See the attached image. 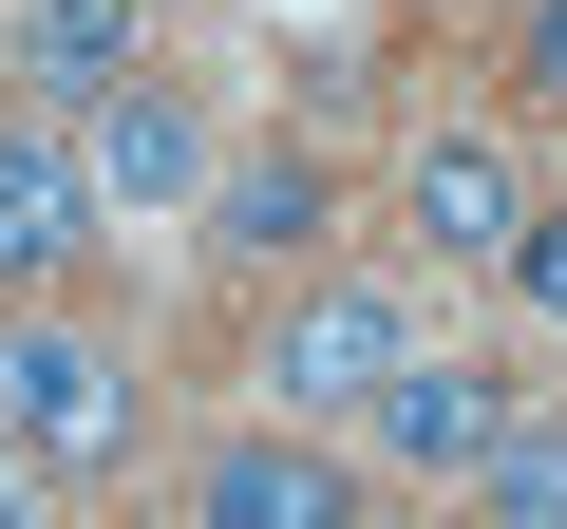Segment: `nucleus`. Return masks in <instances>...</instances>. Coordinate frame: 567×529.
Here are the masks:
<instances>
[{
  "label": "nucleus",
  "mask_w": 567,
  "mask_h": 529,
  "mask_svg": "<svg viewBox=\"0 0 567 529\" xmlns=\"http://www.w3.org/2000/svg\"><path fill=\"white\" fill-rule=\"evenodd\" d=\"M39 491H58V473H39V454H20V435H0V529H20V510H39Z\"/></svg>",
  "instance_id": "nucleus-13"
},
{
  "label": "nucleus",
  "mask_w": 567,
  "mask_h": 529,
  "mask_svg": "<svg viewBox=\"0 0 567 529\" xmlns=\"http://www.w3.org/2000/svg\"><path fill=\"white\" fill-rule=\"evenodd\" d=\"M189 246L227 264V284H303V264L341 246V170H322L303 133H246V152H208V189H189Z\"/></svg>",
  "instance_id": "nucleus-5"
},
{
  "label": "nucleus",
  "mask_w": 567,
  "mask_h": 529,
  "mask_svg": "<svg viewBox=\"0 0 567 529\" xmlns=\"http://www.w3.org/2000/svg\"><path fill=\"white\" fill-rule=\"evenodd\" d=\"M360 491H379V473H360V435L265 416V397H246V416H208V435L171 454V510H189V529H360Z\"/></svg>",
  "instance_id": "nucleus-3"
},
{
  "label": "nucleus",
  "mask_w": 567,
  "mask_h": 529,
  "mask_svg": "<svg viewBox=\"0 0 567 529\" xmlns=\"http://www.w3.org/2000/svg\"><path fill=\"white\" fill-rule=\"evenodd\" d=\"M398 360H416V284H398V264H341V246L246 322V397H265V416H322V435H341Z\"/></svg>",
  "instance_id": "nucleus-2"
},
{
  "label": "nucleus",
  "mask_w": 567,
  "mask_h": 529,
  "mask_svg": "<svg viewBox=\"0 0 567 529\" xmlns=\"http://www.w3.org/2000/svg\"><path fill=\"white\" fill-rule=\"evenodd\" d=\"M492 95L529 133H567V0H511V20H492Z\"/></svg>",
  "instance_id": "nucleus-12"
},
{
  "label": "nucleus",
  "mask_w": 567,
  "mask_h": 529,
  "mask_svg": "<svg viewBox=\"0 0 567 529\" xmlns=\"http://www.w3.org/2000/svg\"><path fill=\"white\" fill-rule=\"evenodd\" d=\"M95 170H76V114H20L0 95V303H58L76 264H95Z\"/></svg>",
  "instance_id": "nucleus-8"
},
{
  "label": "nucleus",
  "mask_w": 567,
  "mask_h": 529,
  "mask_svg": "<svg viewBox=\"0 0 567 529\" xmlns=\"http://www.w3.org/2000/svg\"><path fill=\"white\" fill-rule=\"evenodd\" d=\"M0 435H20L58 491H76V473H133V454H152V360H133V322H95L76 284H58V303H0Z\"/></svg>",
  "instance_id": "nucleus-1"
},
{
  "label": "nucleus",
  "mask_w": 567,
  "mask_h": 529,
  "mask_svg": "<svg viewBox=\"0 0 567 529\" xmlns=\"http://www.w3.org/2000/svg\"><path fill=\"white\" fill-rule=\"evenodd\" d=\"M492 303H511V322H529V341L567 360V189H529V227L492 246Z\"/></svg>",
  "instance_id": "nucleus-11"
},
{
  "label": "nucleus",
  "mask_w": 567,
  "mask_h": 529,
  "mask_svg": "<svg viewBox=\"0 0 567 529\" xmlns=\"http://www.w3.org/2000/svg\"><path fill=\"white\" fill-rule=\"evenodd\" d=\"M473 510H492V529H567V397H548V378H529L511 435L473 454Z\"/></svg>",
  "instance_id": "nucleus-10"
},
{
  "label": "nucleus",
  "mask_w": 567,
  "mask_h": 529,
  "mask_svg": "<svg viewBox=\"0 0 567 529\" xmlns=\"http://www.w3.org/2000/svg\"><path fill=\"white\" fill-rule=\"evenodd\" d=\"M208 152H227V133H208V95H189L171 58H133V76L76 114V170H95V208H133V227H171V208L208 189Z\"/></svg>",
  "instance_id": "nucleus-7"
},
{
  "label": "nucleus",
  "mask_w": 567,
  "mask_h": 529,
  "mask_svg": "<svg viewBox=\"0 0 567 529\" xmlns=\"http://www.w3.org/2000/svg\"><path fill=\"white\" fill-rule=\"evenodd\" d=\"M511 397H529L511 360H473V341H416V360H398V378H379L341 435H360V473H379V491H473V454L511 435Z\"/></svg>",
  "instance_id": "nucleus-4"
},
{
  "label": "nucleus",
  "mask_w": 567,
  "mask_h": 529,
  "mask_svg": "<svg viewBox=\"0 0 567 529\" xmlns=\"http://www.w3.org/2000/svg\"><path fill=\"white\" fill-rule=\"evenodd\" d=\"M511 227H529L511 114H416V152H398V246H416V264H492Z\"/></svg>",
  "instance_id": "nucleus-6"
},
{
  "label": "nucleus",
  "mask_w": 567,
  "mask_h": 529,
  "mask_svg": "<svg viewBox=\"0 0 567 529\" xmlns=\"http://www.w3.org/2000/svg\"><path fill=\"white\" fill-rule=\"evenodd\" d=\"M152 58V0H0V95L20 114H95Z\"/></svg>",
  "instance_id": "nucleus-9"
}]
</instances>
